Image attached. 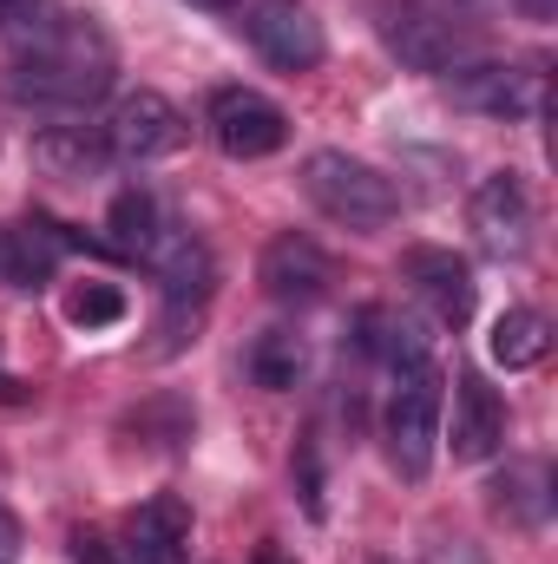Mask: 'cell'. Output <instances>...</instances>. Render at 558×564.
Listing matches in <instances>:
<instances>
[{
    "label": "cell",
    "instance_id": "6da1fadb",
    "mask_svg": "<svg viewBox=\"0 0 558 564\" xmlns=\"http://www.w3.org/2000/svg\"><path fill=\"white\" fill-rule=\"evenodd\" d=\"M13 40L20 46H13L7 86L20 99H40V106H93L99 93H112L119 53H112L106 26L93 13H40Z\"/></svg>",
    "mask_w": 558,
    "mask_h": 564
},
{
    "label": "cell",
    "instance_id": "7a4b0ae2",
    "mask_svg": "<svg viewBox=\"0 0 558 564\" xmlns=\"http://www.w3.org/2000/svg\"><path fill=\"white\" fill-rule=\"evenodd\" d=\"M302 197L348 230H382L401 217V184L388 171H375L368 158H348V151H309L302 158Z\"/></svg>",
    "mask_w": 558,
    "mask_h": 564
},
{
    "label": "cell",
    "instance_id": "3957f363",
    "mask_svg": "<svg viewBox=\"0 0 558 564\" xmlns=\"http://www.w3.org/2000/svg\"><path fill=\"white\" fill-rule=\"evenodd\" d=\"M440 414H447V381L433 361H408L395 368L388 408H382V440H388V466L401 479H427L433 473V446H440Z\"/></svg>",
    "mask_w": 558,
    "mask_h": 564
},
{
    "label": "cell",
    "instance_id": "277c9868",
    "mask_svg": "<svg viewBox=\"0 0 558 564\" xmlns=\"http://www.w3.org/2000/svg\"><path fill=\"white\" fill-rule=\"evenodd\" d=\"M204 126H211L217 151L237 158V164H257V158L289 144V112L277 99H264L257 86H217L211 106H204Z\"/></svg>",
    "mask_w": 558,
    "mask_h": 564
},
{
    "label": "cell",
    "instance_id": "5b68a950",
    "mask_svg": "<svg viewBox=\"0 0 558 564\" xmlns=\"http://www.w3.org/2000/svg\"><path fill=\"white\" fill-rule=\"evenodd\" d=\"M533 230H539V210H533V191L519 171H493L480 177L473 191V243L493 257V263H519L533 250Z\"/></svg>",
    "mask_w": 558,
    "mask_h": 564
},
{
    "label": "cell",
    "instance_id": "8992f818",
    "mask_svg": "<svg viewBox=\"0 0 558 564\" xmlns=\"http://www.w3.org/2000/svg\"><path fill=\"white\" fill-rule=\"evenodd\" d=\"M191 139V126H184V112L164 99V93H126L119 106H112V119H106V151L112 158H126V164H151V158H171L178 144Z\"/></svg>",
    "mask_w": 558,
    "mask_h": 564
},
{
    "label": "cell",
    "instance_id": "52a82bcc",
    "mask_svg": "<svg viewBox=\"0 0 558 564\" xmlns=\"http://www.w3.org/2000/svg\"><path fill=\"white\" fill-rule=\"evenodd\" d=\"M440 93L460 112H480V119H526L539 106V73H519V66H500V59H460V66H447Z\"/></svg>",
    "mask_w": 558,
    "mask_h": 564
},
{
    "label": "cell",
    "instance_id": "ba28073f",
    "mask_svg": "<svg viewBox=\"0 0 558 564\" xmlns=\"http://www.w3.org/2000/svg\"><path fill=\"white\" fill-rule=\"evenodd\" d=\"M244 33H250V46H257L277 73H309V66H322V53H329L322 20H315L302 0H257V7L244 13Z\"/></svg>",
    "mask_w": 558,
    "mask_h": 564
},
{
    "label": "cell",
    "instance_id": "9c48e42d",
    "mask_svg": "<svg viewBox=\"0 0 558 564\" xmlns=\"http://www.w3.org/2000/svg\"><path fill=\"white\" fill-rule=\"evenodd\" d=\"M401 282L415 289V302L440 322V328H466V322H473V270H466V257L433 250V243H415V250L401 257Z\"/></svg>",
    "mask_w": 558,
    "mask_h": 564
},
{
    "label": "cell",
    "instance_id": "30bf717a",
    "mask_svg": "<svg viewBox=\"0 0 558 564\" xmlns=\"http://www.w3.org/2000/svg\"><path fill=\"white\" fill-rule=\"evenodd\" d=\"M257 282H264V295L282 302V308H309V302H322V295H329L335 263L322 257V243H309V237L282 230V237L264 243V257H257Z\"/></svg>",
    "mask_w": 558,
    "mask_h": 564
},
{
    "label": "cell",
    "instance_id": "8fae6325",
    "mask_svg": "<svg viewBox=\"0 0 558 564\" xmlns=\"http://www.w3.org/2000/svg\"><path fill=\"white\" fill-rule=\"evenodd\" d=\"M382 40L415 66V73H447V66H460V53H466V40H460V26L453 20H440V13H427L415 0H382Z\"/></svg>",
    "mask_w": 558,
    "mask_h": 564
},
{
    "label": "cell",
    "instance_id": "7c38bea8",
    "mask_svg": "<svg viewBox=\"0 0 558 564\" xmlns=\"http://www.w3.org/2000/svg\"><path fill=\"white\" fill-rule=\"evenodd\" d=\"M126 564H184L191 558V506L178 492H151L139 512L126 519Z\"/></svg>",
    "mask_w": 558,
    "mask_h": 564
},
{
    "label": "cell",
    "instance_id": "4fadbf2b",
    "mask_svg": "<svg viewBox=\"0 0 558 564\" xmlns=\"http://www.w3.org/2000/svg\"><path fill=\"white\" fill-rule=\"evenodd\" d=\"M144 270L158 276V289H164V302H171V308H197V302H211V282H217L211 250H204L191 230H178V224H164V237L151 243Z\"/></svg>",
    "mask_w": 558,
    "mask_h": 564
},
{
    "label": "cell",
    "instance_id": "5bb4252c",
    "mask_svg": "<svg viewBox=\"0 0 558 564\" xmlns=\"http://www.w3.org/2000/svg\"><path fill=\"white\" fill-rule=\"evenodd\" d=\"M447 446L453 459H493L506 446V401L480 381V375H460L453 381V426H447Z\"/></svg>",
    "mask_w": 558,
    "mask_h": 564
},
{
    "label": "cell",
    "instance_id": "9a60e30c",
    "mask_svg": "<svg viewBox=\"0 0 558 564\" xmlns=\"http://www.w3.org/2000/svg\"><path fill=\"white\" fill-rule=\"evenodd\" d=\"M66 250H73V237L53 217H26V224L0 230V276L13 282V289H46V282L60 276Z\"/></svg>",
    "mask_w": 558,
    "mask_h": 564
},
{
    "label": "cell",
    "instance_id": "2e32d148",
    "mask_svg": "<svg viewBox=\"0 0 558 564\" xmlns=\"http://www.w3.org/2000/svg\"><path fill=\"white\" fill-rule=\"evenodd\" d=\"M164 224H171V217H164V204H158L144 184H126V191L112 197V210H106V230H112L106 243H112L119 257H139V263H144V257H151V243L164 237Z\"/></svg>",
    "mask_w": 558,
    "mask_h": 564
},
{
    "label": "cell",
    "instance_id": "e0dca14e",
    "mask_svg": "<svg viewBox=\"0 0 558 564\" xmlns=\"http://www.w3.org/2000/svg\"><path fill=\"white\" fill-rule=\"evenodd\" d=\"M355 341L388 361V368H408V361H427V341H420V322L415 315H395V308H362L355 315Z\"/></svg>",
    "mask_w": 558,
    "mask_h": 564
},
{
    "label": "cell",
    "instance_id": "ac0fdd59",
    "mask_svg": "<svg viewBox=\"0 0 558 564\" xmlns=\"http://www.w3.org/2000/svg\"><path fill=\"white\" fill-rule=\"evenodd\" d=\"M493 361L513 375V368H539L546 361V348H552V322L539 315V308H506L500 322H493Z\"/></svg>",
    "mask_w": 558,
    "mask_h": 564
},
{
    "label": "cell",
    "instance_id": "d6986e66",
    "mask_svg": "<svg viewBox=\"0 0 558 564\" xmlns=\"http://www.w3.org/2000/svg\"><path fill=\"white\" fill-rule=\"evenodd\" d=\"M302 368H309V348H302L296 328H264V335L250 341V381H257V388L289 394V388L302 381Z\"/></svg>",
    "mask_w": 558,
    "mask_h": 564
},
{
    "label": "cell",
    "instance_id": "ffe728a7",
    "mask_svg": "<svg viewBox=\"0 0 558 564\" xmlns=\"http://www.w3.org/2000/svg\"><path fill=\"white\" fill-rule=\"evenodd\" d=\"M33 158H40L53 177H93L106 151L86 139V132H40V139H33Z\"/></svg>",
    "mask_w": 558,
    "mask_h": 564
},
{
    "label": "cell",
    "instance_id": "44dd1931",
    "mask_svg": "<svg viewBox=\"0 0 558 564\" xmlns=\"http://www.w3.org/2000/svg\"><path fill=\"white\" fill-rule=\"evenodd\" d=\"M119 315H126V295H119L112 282H86V289L66 295V322H73V328H112Z\"/></svg>",
    "mask_w": 558,
    "mask_h": 564
},
{
    "label": "cell",
    "instance_id": "7402d4cb",
    "mask_svg": "<svg viewBox=\"0 0 558 564\" xmlns=\"http://www.w3.org/2000/svg\"><path fill=\"white\" fill-rule=\"evenodd\" d=\"M539 486V466H526V473H513V479H500L493 486V512H513V519H546V492H533Z\"/></svg>",
    "mask_w": 558,
    "mask_h": 564
},
{
    "label": "cell",
    "instance_id": "603a6c76",
    "mask_svg": "<svg viewBox=\"0 0 558 564\" xmlns=\"http://www.w3.org/2000/svg\"><path fill=\"white\" fill-rule=\"evenodd\" d=\"M296 486H302L309 519H322V466H315V440H302V446H296Z\"/></svg>",
    "mask_w": 558,
    "mask_h": 564
},
{
    "label": "cell",
    "instance_id": "cb8c5ba5",
    "mask_svg": "<svg viewBox=\"0 0 558 564\" xmlns=\"http://www.w3.org/2000/svg\"><path fill=\"white\" fill-rule=\"evenodd\" d=\"M46 13V0H0V33H26Z\"/></svg>",
    "mask_w": 558,
    "mask_h": 564
},
{
    "label": "cell",
    "instance_id": "d4e9b609",
    "mask_svg": "<svg viewBox=\"0 0 558 564\" xmlns=\"http://www.w3.org/2000/svg\"><path fill=\"white\" fill-rule=\"evenodd\" d=\"M73 558H79V564H126L106 539H99V532H73Z\"/></svg>",
    "mask_w": 558,
    "mask_h": 564
},
{
    "label": "cell",
    "instance_id": "484cf974",
    "mask_svg": "<svg viewBox=\"0 0 558 564\" xmlns=\"http://www.w3.org/2000/svg\"><path fill=\"white\" fill-rule=\"evenodd\" d=\"M427 564H480V552H473L466 539H453V552H447V545H433V552H427Z\"/></svg>",
    "mask_w": 558,
    "mask_h": 564
},
{
    "label": "cell",
    "instance_id": "4316f807",
    "mask_svg": "<svg viewBox=\"0 0 558 564\" xmlns=\"http://www.w3.org/2000/svg\"><path fill=\"white\" fill-rule=\"evenodd\" d=\"M13 552H20V519L0 506V564H13Z\"/></svg>",
    "mask_w": 558,
    "mask_h": 564
},
{
    "label": "cell",
    "instance_id": "83f0119b",
    "mask_svg": "<svg viewBox=\"0 0 558 564\" xmlns=\"http://www.w3.org/2000/svg\"><path fill=\"white\" fill-rule=\"evenodd\" d=\"M250 564H296V558H289L282 545H257V558H250Z\"/></svg>",
    "mask_w": 558,
    "mask_h": 564
},
{
    "label": "cell",
    "instance_id": "f1b7e54d",
    "mask_svg": "<svg viewBox=\"0 0 558 564\" xmlns=\"http://www.w3.org/2000/svg\"><path fill=\"white\" fill-rule=\"evenodd\" d=\"M184 7H204V13H217V7H237V0H184Z\"/></svg>",
    "mask_w": 558,
    "mask_h": 564
}]
</instances>
